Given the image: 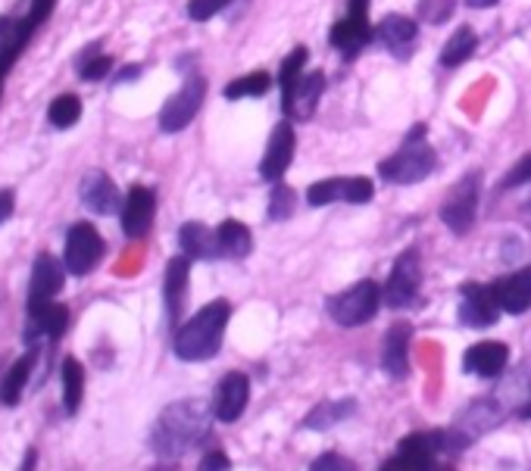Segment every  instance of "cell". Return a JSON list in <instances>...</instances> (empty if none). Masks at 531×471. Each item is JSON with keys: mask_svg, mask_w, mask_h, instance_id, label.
<instances>
[{"mask_svg": "<svg viewBox=\"0 0 531 471\" xmlns=\"http://www.w3.org/2000/svg\"><path fill=\"white\" fill-rule=\"evenodd\" d=\"M207 412H210L207 403H200V400H182V403L166 406L154 428V440H150L154 450L163 459L185 456L194 443L207 434V425H210Z\"/></svg>", "mask_w": 531, "mask_h": 471, "instance_id": "6da1fadb", "label": "cell"}, {"mask_svg": "<svg viewBox=\"0 0 531 471\" xmlns=\"http://www.w3.org/2000/svg\"><path fill=\"white\" fill-rule=\"evenodd\" d=\"M229 316H232V306L225 300L207 303L194 319H188L175 331V344H172L175 356L185 362H200V359L216 356L222 347V331L229 325Z\"/></svg>", "mask_w": 531, "mask_h": 471, "instance_id": "7a4b0ae2", "label": "cell"}, {"mask_svg": "<svg viewBox=\"0 0 531 471\" xmlns=\"http://www.w3.org/2000/svg\"><path fill=\"white\" fill-rule=\"evenodd\" d=\"M435 150L425 141H403V147L378 166V175L391 185H416L435 172Z\"/></svg>", "mask_w": 531, "mask_h": 471, "instance_id": "3957f363", "label": "cell"}, {"mask_svg": "<svg viewBox=\"0 0 531 471\" xmlns=\"http://www.w3.org/2000/svg\"><path fill=\"white\" fill-rule=\"evenodd\" d=\"M382 300H385V291L375 281H357L353 287H347L344 294L328 300V312H332V319L338 325L353 328V325H366L378 312V303Z\"/></svg>", "mask_w": 531, "mask_h": 471, "instance_id": "277c9868", "label": "cell"}, {"mask_svg": "<svg viewBox=\"0 0 531 471\" xmlns=\"http://www.w3.org/2000/svg\"><path fill=\"white\" fill-rule=\"evenodd\" d=\"M104 238L91 222H75L66 234L63 247V266L72 275H88L97 269V263L104 259Z\"/></svg>", "mask_w": 531, "mask_h": 471, "instance_id": "5b68a950", "label": "cell"}, {"mask_svg": "<svg viewBox=\"0 0 531 471\" xmlns=\"http://www.w3.org/2000/svg\"><path fill=\"white\" fill-rule=\"evenodd\" d=\"M204 97H207V82L204 75H188L185 85L179 88V94L166 100V107L160 110V128L166 135H175L188 128L194 122V116L204 107Z\"/></svg>", "mask_w": 531, "mask_h": 471, "instance_id": "8992f818", "label": "cell"}, {"mask_svg": "<svg viewBox=\"0 0 531 471\" xmlns=\"http://www.w3.org/2000/svg\"><path fill=\"white\" fill-rule=\"evenodd\" d=\"M478 188H482V175L478 172H469L453 194L444 200L441 206V219L444 225L453 231V234H466L475 222V213H478Z\"/></svg>", "mask_w": 531, "mask_h": 471, "instance_id": "52a82bcc", "label": "cell"}, {"mask_svg": "<svg viewBox=\"0 0 531 471\" xmlns=\"http://www.w3.org/2000/svg\"><path fill=\"white\" fill-rule=\"evenodd\" d=\"M419 281H422V266H419V253L416 250H407L403 253L394 269H391V278L385 284V303L391 309H403L410 306L419 294Z\"/></svg>", "mask_w": 531, "mask_h": 471, "instance_id": "ba28073f", "label": "cell"}, {"mask_svg": "<svg viewBox=\"0 0 531 471\" xmlns=\"http://www.w3.org/2000/svg\"><path fill=\"white\" fill-rule=\"evenodd\" d=\"M63 278H66V266L60 263V259L50 253H41L35 259L32 281H29V312L44 303H54V297L63 291Z\"/></svg>", "mask_w": 531, "mask_h": 471, "instance_id": "9c48e42d", "label": "cell"}, {"mask_svg": "<svg viewBox=\"0 0 531 471\" xmlns=\"http://www.w3.org/2000/svg\"><path fill=\"white\" fill-rule=\"evenodd\" d=\"M322 91H325V75L322 72H307V75L294 78L288 88H282V107H285L288 116L310 119Z\"/></svg>", "mask_w": 531, "mask_h": 471, "instance_id": "30bf717a", "label": "cell"}, {"mask_svg": "<svg viewBox=\"0 0 531 471\" xmlns=\"http://www.w3.org/2000/svg\"><path fill=\"white\" fill-rule=\"evenodd\" d=\"M154 213H157V197L150 188L135 185L122 203V231L125 238H144L154 225Z\"/></svg>", "mask_w": 531, "mask_h": 471, "instance_id": "8fae6325", "label": "cell"}, {"mask_svg": "<svg viewBox=\"0 0 531 471\" xmlns=\"http://www.w3.org/2000/svg\"><path fill=\"white\" fill-rule=\"evenodd\" d=\"M294 128L291 122H278L272 128V138H269V147L263 153V163H260V175L266 181H282V175L288 172L291 160H294Z\"/></svg>", "mask_w": 531, "mask_h": 471, "instance_id": "7c38bea8", "label": "cell"}, {"mask_svg": "<svg viewBox=\"0 0 531 471\" xmlns=\"http://www.w3.org/2000/svg\"><path fill=\"white\" fill-rule=\"evenodd\" d=\"M500 316V306L491 294V287L482 284H463V294H460V319L469 328H488L494 325Z\"/></svg>", "mask_w": 531, "mask_h": 471, "instance_id": "4fadbf2b", "label": "cell"}, {"mask_svg": "<svg viewBox=\"0 0 531 471\" xmlns=\"http://www.w3.org/2000/svg\"><path fill=\"white\" fill-rule=\"evenodd\" d=\"M79 194H82V203L97 216L119 213V188L113 185V178L107 172H100V169L85 172L82 185H79Z\"/></svg>", "mask_w": 531, "mask_h": 471, "instance_id": "5bb4252c", "label": "cell"}, {"mask_svg": "<svg viewBox=\"0 0 531 471\" xmlns=\"http://www.w3.org/2000/svg\"><path fill=\"white\" fill-rule=\"evenodd\" d=\"M491 294L500 306V312H510V316H519L531 306V266L519 269L507 278H497L491 284Z\"/></svg>", "mask_w": 531, "mask_h": 471, "instance_id": "9a60e30c", "label": "cell"}, {"mask_svg": "<svg viewBox=\"0 0 531 471\" xmlns=\"http://www.w3.org/2000/svg\"><path fill=\"white\" fill-rule=\"evenodd\" d=\"M247 400H250V381H247V375L232 372V375H225L222 384H219L213 412H216L219 422H238L241 412L247 409Z\"/></svg>", "mask_w": 531, "mask_h": 471, "instance_id": "2e32d148", "label": "cell"}, {"mask_svg": "<svg viewBox=\"0 0 531 471\" xmlns=\"http://www.w3.org/2000/svg\"><path fill=\"white\" fill-rule=\"evenodd\" d=\"M410 340H413V328L407 322L391 325V331L385 334L382 365L391 378H403L410 372Z\"/></svg>", "mask_w": 531, "mask_h": 471, "instance_id": "e0dca14e", "label": "cell"}, {"mask_svg": "<svg viewBox=\"0 0 531 471\" xmlns=\"http://www.w3.org/2000/svg\"><path fill=\"white\" fill-rule=\"evenodd\" d=\"M507 359H510V350L497 344V340H482V344L469 347L466 353V372L478 375V378H497L507 369Z\"/></svg>", "mask_w": 531, "mask_h": 471, "instance_id": "ac0fdd59", "label": "cell"}, {"mask_svg": "<svg viewBox=\"0 0 531 471\" xmlns=\"http://www.w3.org/2000/svg\"><path fill=\"white\" fill-rule=\"evenodd\" d=\"M179 244H182V253L191 256V259H219V256H225L222 244H219V234L210 231L204 222H185L182 231H179Z\"/></svg>", "mask_w": 531, "mask_h": 471, "instance_id": "d6986e66", "label": "cell"}, {"mask_svg": "<svg viewBox=\"0 0 531 471\" xmlns=\"http://www.w3.org/2000/svg\"><path fill=\"white\" fill-rule=\"evenodd\" d=\"M188 272H191V256H175V259H169L166 281H163V297H166L169 322H179V312H182V306H185Z\"/></svg>", "mask_w": 531, "mask_h": 471, "instance_id": "ffe728a7", "label": "cell"}, {"mask_svg": "<svg viewBox=\"0 0 531 471\" xmlns=\"http://www.w3.org/2000/svg\"><path fill=\"white\" fill-rule=\"evenodd\" d=\"M416 35H419L416 22L407 19V16H385L382 22H378V29H375V38L397 57L410 54L413 44H416Z\"/></svg>", "mask_w": 531, "mask_h": 471, "instance_id": "44dd1931", "label": "cell"}, {"mask_svg": "<svg viewBox=\"0 0 531 471\" xmlns=\"http://www.w3.org/2000/svg\"><path fill=\"white\" fill-rule=\"evenodd\" d=\"M369 38H372L369 19H357V16H344L341 22H335V29H332V44L341 50L344 57L363 50L369 44Z\"/></svg>", "mask_w": 531, "mask_h": 471, "instance_id": "7402d4cb", "label": "cell"}, {"mask_svg": "<svg viewBox=\"0 0 531 471\" xmlns=\"http://www.w3.org/2000/svg\"><path fill=\"white\" fill-rule=\"evenodd\" d=\"M35 359H38V353L29 350V353L19 356L10 365V372L4 375V384H0V403H4V406H16L22 400V390H25V384H29V375L35 369Z\"/></svg>", "mask_w": 531, "mask_h": 471, "instance_id": "603a6c76", "label": "cell"}, {"mask_svg": "<svg viewBox=\"0 0 531 471\" xmlns=\"http://www.w3.org/2000/svg\"><path fill=\"white\" fill-rule=\"evenodd\" d=\"M29 316H32L29 337L38 331V334H44V337L54 340V344H57L60 334H63V331H66V325H69V309H66V306H60V303H44V306L32 309Z\"/></svg>", "mask_w": 531, "mask_h": 471, "instance_id": "cb8c5ba5", "label": "cell"}, {"mask_svg": "<svg viewBox=\"0 0 531 471\" xmlns=\"http://www.w3.org/2000/svg\"><path fill=\"white\" fill-rule=\"evenodd\" d=\"M82 397H85V369L75 356H66L63 359V406L69 415L79 412Z\"/></svg>", "mask_w": 531, "mask_h": 471, "instance_id": "d4e9b609", "label": "cell"}, {"mask_svg": "<svg viewBox=\"0 0 531 471\" xmlns=\"http://www.w3.org/2000/svg\"><path fill=\"white\" fill-rule=\"evenodd\" d=\"M216 234H219V244H222V253L225 256H232V259H244L247 253H250V231L241 225V222H235V219H225L219 228H216Z\"/></svg>", "mask_w": 531, "mask_h": 471, "instance_id": "484cf974", "label": "cell"}, {"mask_svg": "<svg viewBox=\"0 0 531 471\" xmlns=\"http://www.w3.org/2000/svg\"><path fill=\"white\" fill-rule=\"evenodd\" d=\"M475 47H478L475 32L469 29V25H463V29H457V35H453V38L444 44V50H441V66L453 69V66L466 63V60L475 54Z\"/></svg>", "mask_w": 531, "mask_h": 471, "instance_id": "4316f807", "label": "cell"}, {"mask_svg": "<svg viewBox=\"0 0 531 471\" xmlns=\"http://www.w3.org/2000/svg\"><path fill=\"white\" fill-rule=\"evenodd\" d=\"M47 119L54 128H60V132H66V128H72L75 122L82 119V100L75 94H60L54 103L47 107Z\"/></svg>", "mask_w": 531, "mask_h": 471, "instance_id": "83f0119b", "label": "cell"}, {"mask_svg": "<svg viewBox=\"0 0 531 471\" xmlns=\"http://www.w3.org/2000/svg\"><path fill=\"white\" fill-rule=\"evenodd\" d=\"M435 456L432 453H422V450H407V447H397V456H391L382 471H432Z\"/></svg>", "mask_w": 531, "mask_h": 471, "instance_id": "f1b7e54d", "label": "cell"}, {"mask_svg": "<svg viewBox=\"0 0 531 471\" xmlns=\"http://www.w3.org/2000/svg\"><path fill=\"white\" fill-rule=\"evenodd\" d=\"M353 409H357V403H353V400H341V403H322V406H319V409L307 418V422H303V425H307V428H316V431H325V428L338 425L341 418H347Z\"/></svg>", "mask_w": 531, "mask_h": 471, "instance_id": "f546056e", "label": "cell"}, {"mask_svg": "<svg viewBox=\"0 0 531 471\" xmlns=\"http://www.w3.org/2000/svg\"><path fill=\"white\" fill-rule=\"evenodd\" d=\"M269 88H272V78H269L266 72H250V75L238 78V82H232L229 88H225V97H229V100H241V97H263Z\"/></svg>", "mask_w": 531, "mask_h": 471, "instance_id": "4dcf8cb0", "label": "cell"}, {"mask_svg": "<svg viewBox=\"0 0 531 471\" xmlns=\"http://www.w3.org/2000/svg\"><path fill=\"white\" fill-rule=\"evenodd\" d=\"M294 206H297V194L288 188V185H278L275 181V188H272V197H269V219L272 222H282L294 213Z\"/></svg>", "mask_w": 531, "mask_h": 471, "instance_id": "1f68e13d", "label": "cell"}, {"mask_svg": "<svg viewBox=\"0 0 531 471\" xmlns=\"http://www.w3.org/2000/svg\"><path fill=\"white\" fill-rule=\"evenodd\" d=\"M335 200H344V178H328V181H316V185L307 191V203L310 206H328Z\"/></svg>", "mask_w": 531, "mask_h": 471, "instance_id": "d6a6232c", "label": "cell"}, {"mask_svg": "<svg viewBox=\"0 0 531 471\" xmlns=\"http://www.w3.org/2000/svg\"><path fill=\"white\" fill-rule=\"evenodd\" d=\"M307 57H310V50H307V47H294L291 54L285 57L282 69H278V85L288 88V85L294 82V78H300V75H303V63H307Z\"/></svg>", "mask_w": 531, "mask_h": 471, "instance_id": "836d02e7", "label": "cell"}, {"mask_svg": "<svg viewBox=\"0 0 531 471\" xmlns=\"http://www.w3.org/2000/svg\"><path fill=\"white\" fill-rule=\"evenodd\" d=\"M375 194L372 181L357 175V178H344V203H369Z\"/></svg>", "mask_w": 531, "mask_h": 471, "instance_id": "e575fe53", "label": "cell"}, {"mask_svg": "<svg viewBox=\"0 0 531 471\" xmlns=\"http://www.w3.org/2000/svg\"><path fill=\"white\" fill-rule=\"evenodd\" d=\"M453 7H457V0H422V4H419V13H422V19L441 25V22L450 19Z\"/></svg>", "mask_w": 531, "mask_h": 471, "instance_id": "d590c367", "label": "cell"}, {"mask_svg": "<svg viewBox=\"0 0 531 471\" xmlns=\"http://www.w3.org/2000/svg\"><path fill=\"white\" fill-rule=\"evenodd\" d=\"M229 4H232V0H188V16L194 22H207L216 13H222Z\"/></svg>", "mask_w": 531, "mask_h": 471, "instance_id": "8d00e7d4", "label": "cell"}, {"mask_svg": "<svg viewBox=\"0 0 531 471\" xmlns=\"http://www.w3.org/2000/svg\"><path fill=\"white\" fill-rule=\"evenodd\" d=\"M113 69V60L110 57H88V60H79V75L85 82H100V78H107Z\"/></svg>", "mask_w": 531, "mask_h": 471, "instance_id": "74e56055", "label": "cell"}, {"mask_svg": "<svg viewBox=\"0 0 531 471\" xmlns=\"http://www.w3.org/2000/svg\"><path fill=\"white\" fill-rule=\"evenodd\" d=\"M531 181V153L522 156V160L510 169V175L500 181V188H519V185H528Z\"/></svg>", "mask_w": 531, "mask_h": 471, "instance_id": "f35d334b", "label": "cell"}, {"mask_svg": "<svg viewBox=\"0 0 531 471\" xmlns=\"http://www.w3.org/2000/svg\"><path fill=\"white\" fill-rule=\"evenodd\" d=\"M310 471H357V468H353L350 459H344V456H338V453H325V456H319V459L310 465Z\"/></svg>", "mask_w": 531, "mask_h": 471, "instance_id": "ab89813d", "label": "cell"}, {"mask_svg": "<svg viewBox=\"0 0 531 471\" xmlns=\"http://www.w3.org/2000/svg\"><path fill=\"white\" fill-rule=\"evenodd\" d=\"M54 7H57V0H32V7L25 16H29L35 25H44L50 19V13H54Z\"/></svg>", "mask_w": 531, "mask_h": 471, "instance_id": "60d3db41", "label": "cell"}, {"mask_svg": "<svg viewBox=\"0 0 531 471\" xmlns=\"http://www.w3.org/2000/svg\"><path fill=\"white\" fill-rule=\"evenodd\" d=\"M13 209H16L13 191H10V188H4V191H0V225H4V222L13 216Z\"/></svg>", "mask_w": 531, "mask_h": 471, "instance_id": "b9f144b4", "label": "cell"}, {"mask_svg": "<svg viewBox=\"0 0 531 471\" xmlns=\"http://www.w3.org/2000/svg\"><path fill=\"white\" fill-rule=\"evenodd\" d=\"M200 471H229V459H225L222 453H210L204 459V465H200Z\"/></svg>", "mask_w": 531, "mask_h": 471, "instance_id": "7bdbcfd3", "label": "cell"}, {"mask_svg": "<svg viewBox=\"0 0 531 471\" xmlns=\"http://www.w3.org/2000/svg\"><path fill=\"white\" fill-rule=\"evenodd\" d=\"M366 10H369V0H347V16L366 19Z\"/></svg>", "mask_w": 531, "mask_h": 471, "instance_id": "ee69618b", "label": "cell"}, {"mask_svg": "<svg viewBox=\"0 0 531 471\" xmlns=\"http://www.w3.org/2000/svg\"><path fill=\"white\" fill-rule=\"evenodd\" d=\"M141 75V66H129V69H122L119 75H116V85H122V82H132V78H138Z\"/></svg>", "mask_w": 531, "mask_h": 471, "instance_id": "f6af8a7d", "label": "cell"}, {"mask_svg": "<svg viewBox=\"0 0 531 471\" xmlns=\"http://www.w3.org/2000/svg\"><path fill=\"white\" fill-rule=\"evenodd\" d=\"M466 4H469L472 10H485V7H494L497 0H466Z\"/></svg>", "mask_w": 531, "mask_h": 471, "instance_id": "bcb514c9", "label": "cell"}, {"mask_svg": "<svg viewBox=\"0 0 531 471\" xmlns=\"http://www.w3.org/2000/svg\"><path fill=\"white\" fill-rule=\"evenodd\" d=\"M32 468H35V450L25 453V465H22V471H32Z\"/></svg>", "mask_w": 531, "mask_h": 471, "instance_id": "7dc6e473", "label": "cell"}, {"mask_svg": "<svg viewBox=\"0 0 531 471\" xmlns=\"http://www.w3.org/2000/svg\"><path fill=\"white\" fill-rule=\"evenodd\" d=\"M519 415H522V418H531V403H525V406L519 409Z\"/></svg>", "mask_w": 531, "mask_h": 471, "instance_id": "c3c4849f", "label": "cell"}]
</instances>
